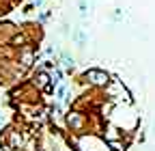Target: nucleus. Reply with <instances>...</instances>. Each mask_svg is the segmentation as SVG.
Returning a JSON list of instances; mask_svg holds the SVG:
<instances>
[{"mask_svg": "<svg viewBox=\"0 0 155 151\" xmlns=\"http://www.w3.org/2000/svg\"><path fill=\"white\" fill-rule=\"evenodd\" d=\"M84 78H86L91 84H95V86H106L108 80H110V76H108L106 71H101V69H88V71L84 73Z\"/></svg>", "mask_w": 155, "mask_h": 151, "instance_id": "1", "label": "nucleus"}, {"mask_svg": "<svg viewBox=\"0 0 155 151\" xmlns=\"http://www.w3.org/2000/svg\"><path fill=\"white\" fill-rule=\"evenodd\" d=\"M67 121H69V125H71L73 129H82V127H84V117L78 115V112H69Z\"/></svg>", "mask_w": 155, "mask_h": 151, "instance_id": "2", "label": "nucleus"}, {"mask_svg": "<svg viewBox=\"0 0 155 151\" xmlns=\"http://www.w3.org/2000/svg\"><path fill=\"white\" fill-rule=\"evenodd\" d=\"M37 84H39V86H48V73H43V71L39 73V76H37Z\"/></svg>", "mask_w": 155, "mask_h": 151, "instance_id": "3", "label": "nucleus"}, {"mask_svg": "<svg viewBox=\"0 0 155 151\" xmlns=\"http://www.w3.org/2000/svg\"><path fill=\"white\" fill-rule=\"evenodd\" d=\"M75 39H78V43H80V45H84V43H86V37H84V32H82V30H78V32H75Z\"/></svg>", "mask_w": 155, "mask_h": 151, "instance_id": "4", "label": "nucleus"}, {"mask_svg": "<svg viewBox=\"0 0 155 151\" xmlns=\"http://www.w3.org/2000/svg\"><path fill=\"white\" fill-rule=\"evenodd\" d=\"M30 63H32V54H30V52H26V54H24V65L28 67Z\"/></svg>", "mask_w": 155, "mask_h": 151, "instance_id": "5", "label": "nucleus"}, {"mask_svg": "<svg viewBox=\"0 0 155 151\" xmlns=\"http://www.w3.org/2000/svg\"><path fill=\"white\" fill-rule=\"evenodd\" d=\"M110 147H112V149H114V151H125V147H123V149H121V143H112V145H110Z\"/></svg>", "mask_w": 155, "mask_h": 151, "instance_id": "6", "label": "nucleus"}, {"mask_svg": "<svg viewBox=\"0 0 155 151\" xmlns=\"http://www.w3.org/2000/svg\"><path fill=\"white\" fill-rule=\"evenodd\" d=\"M71 63H73V61H71V59H69V56H65V59H63V65H67V67H69V65H71Z\"/></svg>", "mask_w": 155, "mask_h": 151, "instance_id": "7", "label": "nucleus"}]
</instances>
